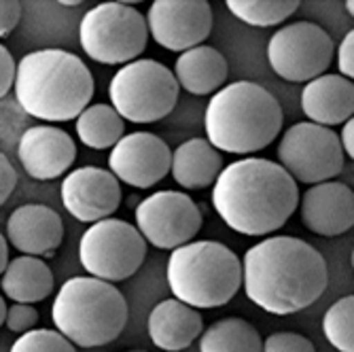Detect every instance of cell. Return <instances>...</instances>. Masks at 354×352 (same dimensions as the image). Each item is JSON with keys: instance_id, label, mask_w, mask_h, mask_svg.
<instances>
[{"instance_id": "obj_33", "label": "cell", "mask_w": 354, "mask_h": 352, "mask_svg": "<svg viewBox=\"0 0 354 352\" xmlns=\"http://www.w3.org/2000/svg\"><path fill=\"white\" fill-rule=\"evenodd\" d=\"M21 5L17 0H0V39L9 37L19 24Z\"/></svg>"}, {"instance_id": "obj_20", "label": "cell", "mask_w": 354, "mask_h": 352, "mask_svg": "<svg viewBox=\"0 0 354 352\" xmlns=\"http://www.w3.org/2000/svg\"><path fill=\"white\" fill-rule=\"evenodd\" d=\"M204 331V318L200 310L191 308L174 297L159 302L147 321V333L164 352H183Z\"/></svg>"}, {"instance_id": "obj_22", "label": "cell", "mask_w": 354, "mask_h": 352, "mask_svg": "<svg viewBox=\"0 0 354 352\" xmlns=\"http://www.w3.org/2000/svg\"><path fill=\"white\" fill-rule=\"evenodd\" d=\"M223 168V155L206 138H191L172 151L170 172L183 189L202 191L212 187Z\"/></svg>"}, {"instance_id": "obj_10", "label": "cell", "mask_w": 354, "mask_h": 352, "mask_svg": "<svg viewBox=\"0 0 354 352\" xmlns=\"http://www.w3.org/2000/svg\"><path fill=\"white\" fill-rule=\"evenodd\" d=\"M344 162L346 155L337 132L310 121L291 125L278 145V164L282 170L295 183L310 187L339 176Z\"/></svg>"}, {"instance_id": "obj_30", "label": "cell", "mask_w": 354, "mask_h": 352, "mask_svg": "<svg viewBox=\"0 0 354 352\" xmlns=\"http://www.w3.org/2000/svg\"><path fill=\"white\" fill-rule=\"evenodd\" d=\"M39 323V310L30 304H11L7 306L5 325L11 333H26L37 329Z\"/></svg>"}, {"instance_id": "obj_38", "label": "cell", "mask_w": 354, "mask_h": 352, "mask_svg": "<svg viewBox=\"0 0 354 352\" xmlns=\"http://www.w3.org/2000/svg\"><path fill=\"white\" fill-rule=\"evenodd\" d=\"M346 11H348V15L352 17V11H354V5H352V0H348V3H346Z\"/></svg>"}, {"instance_id": "obj_8", "label": "cell", "mask_w": 354, "mask_h": 352, "mask_svg": "<svg viewBox=\"0 0 354 352\" xmlns=\"http://www.w3.org/2000/svg\"><path fill=\"white\" fill-rule=\"evenodd\" d=\"M79 43L93 62L104 66H125L147 49V19L127 3L95 5L79 24Z\"/></svg>"}, {"instance_id": "obj_3", "label": "cell", "mask_w": 354, "mask_h": 352, "mask_svg": "<svg viewBox=\"0 0 354 352\" xmlns=\"http://www.w3.org/2000/svg\"><path fill=\"white\" fill-rule=\"evenodd\" d=\"M13 87L26 115L45 123H66L89 106L95 85L79 55L49 47L17 62Z\"/></svg>"}, {"instance_id": "obj_5", "label": "cell", "mask_w": 354, "mask_h": 352, "mask_svg": "<svg viewBox=\"0 0 354 352\" xmlns=\"http://www.w3.org/2000/svg\"><path fill=\"white\" fill-rule=\"evenodd\" d=\"M130 308L113 282L75 276L59 286L51 306L55 331L77 348H100L125 329Z\"/></svg>"}, {"instance_id": "obj_12", "label": "cell", "mask_w": 354, "mask_h": 352, "mask_svg": "<svg viewBox=\"0 0 354 352\" xmlns=\"http://www.w3.org/2000/svg\"><path fill=\"white\" fill-rule=\"evenodd\" d=\"M136 230L147 244L159 250H174L198 236L204 225L200 206L183 191H155L134 212Z\"/></svg>"}, {"instance_id": "obj_16", "label": "cell", "mask_w": 354, "mask_h": 352, "mask_svg": "<svg viewBox=\"0 0 354 352\" xmlns=\"http://www.w3.org/2000/svg\"><path fill=\"white\" fill-rule=\"evenodd\" d=\"M17 159L30 178L53 180L75 164L77 142L55 125H32L17 142Z\"/></svg>"}, {"instance_id": "obj_17", "label": "cell", "mask_w": 354, "mask_h": 352, "mask_svg": "<svg viewBox=\"0 0 354 352\" xmlns=\"http://www.w3.org/2000/svg\"><path fill=\"white\" fill-rule=\"evenodd\" d=\"M297 206L304 228L316 236L335 238L354 225V191L346 183L327 180L312 185Z\"/></svg>"}, {"instance_id": "obj_35", "label": "cell", "mask_w": 354, "mask_h": 352, "mask_svg": "<svg viewBox=\"0 0 354 352\" xmlns=\"http://www.w3.org/2000/svg\"><path fill=\"white\" fill-rule=\"evenodd\" d=\"M352 136H354V121L348 119L346 123H342V132L337 134V138H339L344 155H348L350 159L354 157V140H352Z\"/></svg>"}, {"instance_id": "obj_7", "label": "cell", "mask_w": 354, "mask_h": 352, "mask_svg": "<svg viewBox=\"0 0 354 352\" xmlns=\"http://www.w3.org/2000/svg\"><path fill=\"white\" fill-rule=\"evenodd\" d=\"M178 91L172 71L153 57L125 64L109 83L111 106L130 123L162 121L174 111Z\"/></svg>"}, {"instance_id": "obj_14", "label": "cell", "mask_w": 354, "mask_h": 352, "mask_svg": "<svg viewBox=\"0 0 354 352\" xmlns=\"http://www.w3.org/2000/svg\"><path fill=\"white\" fill-rule=\"evenodd\" d=\"M172 151L151 132L125 134L109 155V172L134 189H151L170 172Z\"/></svg>"}, {"instance_id": "obj_13", "label": "cell", "mask_w": 354, "mask_h": 352, "mask_svg": "<svg viewBox=\"0 0 354 352\" xmlns=\"http://www.w3.org/2000/svg\"><path fill=\"white\" fill-rule=\"evenodd\" d=\"M145 19L149 37L174 53L202 45L212 30V9L206 0H155Z\"/></svg>"}, {"instance_id": "obj_36", "label": "cell", "mask_w": 354, "mask_h": 352, "mask_svg": "<svg viewBox=\"0 0 354 352\" xmlns=\"http://www.w3.org/2000/svg\"><path fill=\"white\" fill-rule=\"evenodd\" d=\"M7 266H9V242L3 234H0V276H3Z\"/></svg>"}, {"instance_id": "obj_21", "label": "cell", "mask_w": 354, "mask_h": 352, "mask_svg": "<svg viewBox=\"0 0 354 352\" xmlns=\"http://www.w3.org/2000/svg\"><path fill=\"white\" fill-rule=\"evenodd\" d=\"M227 73V59L210 45H198L185 53H178L172 71L178 87L193 95L216 93L221 87H225Z\"/></svg>"}, {"instance_id": "obj_11", "label": "cell", "mask_w": 354, "mask_h": 352, "mask_svg": "<svg viewBox=\"0 0 354 352\" xmlns=\"http://www.w3.org/2000/svg\"><path fill=\"white\" fill-rule=\"evenodd\" d=\"M268 62L282 81L308 83L331 66L333 41L318 24H286L268 43Z\"/></svg>"}, {"instance_id": "obj_9", "label": "cell", "mask_w": 354, "mask_h": 352, "mask_svg": "<svg viewBox=\"0 0 354 352\" xmlns=\"http://www.w3.org/2000/svg\"><path fill=\"white\" fill-rule=\"evenodd\" d=\"M147 257V242L140 232L121 219L91 223L79 242L83 270L104 282H121L134 276Z\"/></svg>"}, {"instance_id": "obj_24", "label": "cell", "mask_w": 354, "mask_h": 352, "mask_svg": "<svg viewBox=\"0 0 354 352\" xmlns=\"http://www.w3.org/2000/svg\"><path fill=\"white\" fill-rule=\"evenodd\" d=\"M263 340L246 318L225 316L200 335V352H261Z\"/></svg>"}, {"instance_id": "obj_15", "label": "cell", "mask_w": 354, "mask_h": 352, "mask_svg": "<svg viewBox=\"0 0 354 352\" xmlns=\"http://www.w3.org/2000/svg\"><path fill=\"white\" fill-rule=\"evenodd\" d=\"M62 204L81 223H98L113 216L121 206V185L104 168L83 166L62 180Z\"/></svg>"}, {"instance_id": "obj_23", "label": "cell", "mask_w": 354, "mask_h": 352, "mask_svg": "<svg viewBox=\"0 0 354 352\" xmlns=\"http://www.w3.org/2000/svg\"><path fill=\"white\" fill-rule=\"evenodd\" d=\"M53 286L55 280L51 268L41 257H30V254L11 259L0 276V289L13 304L35 306L53 293Z\"/></svg>"}, {"instance_id": "obj_18", "label": "cell", "mask_w": 354, "mask_h": 352, "mask_svg": "<svg viewBox=\"0 0 354 352\" xmlns=\"http://www.w3.org/2000/svg\"><path fill=\"white\" fill-rule=\"evenodd\" d=\"M62 240V216L45 204H24L7 219V242L21 254L53 257Z\"/></svg>"}, {"instance_id": "obj_39", "label": "cell", "mask_w": 354, "mask_h": 352, "mask_svg": "<svg viewBox=\"0 0 354 352\" xmlns=\"http://www.w3.org/2000/svg\"><path fill=\"white\" fill-rule=\"evenodd\" d=\"M127 352H147V350H127Z\"/></svg>"}, {"instance_id": "obj_25", "label": "cell", "mask_w": 354, "mask_h": 352, "mask_svg": "<svg viewBox=\"0 0 354 352\" xmlns=\"http://www.w3.org/2000/svg\"><path fill=\"white\" fill-rule=\"evenodd\" d=\"M79 140L87 149H113L125 136V121L111 104H89L75 121Z\"/></svg>"}, {"instance_id": "obj_26", "label": "cell", "mask_w": 354, "mask_h": 352, "mask_svg": "<svg viewBox=\"0 0 354 352\" xmlns=\"http://www.w3.org/2000/svg\"><path fill=\"white\" fill-rule=\"evenodd\" d=\"M227 9L240 21L254 28H272L286 21L297 9V0H227Z\"/></svg>"}, {"instance_id": "obj_29", "label": "cell", "mask_w": 354, "mask_h": 352, "mask_svg": "<svg viewBox=\"0 0 354 352\" xmlns=\"http://www.w3.org/2000/svg\"><path fill=\"white\" fill-rule=\"evenodd\" d=\"M261 352H316L314 344L295 331H276L266 337Z\"/></svg>"}, {"instance_id": "obj_1", "label": "cell", "mask_w": 354, "mask_h": 352, "mask_svg": "<svg viewBox=\"0 0 354 352\" xmlns=\"http://www.w3.org/2000/svg\"><path fill=\"white\" fill-rule=\"evenodd\" d=\"M240 263L246 297L276 316L310 308L329 282L323 254L293 236H272L257 242L244 252Z\"/></svg>"}, {"instance_id": "obj_31", "label": "cell", "mask_w": 354, "mask_h": 352, "mask_svg": "<svg viewBox=\"0 0 354 352\" xmlns=\"http://www.w3.org/2000/svg\"><path fill=\"white\" fill-rule=\"evenodd\" d=\"M337 68L344 79L352 81L354 77V30L346 32V37L342 39L337 47Z\"/></svg>"}, {"instance_id": "obj_32", "label": "cell", "mask_w": 354, "mask_h": 352, "mask_svg": "<svg viewBox=\"0 0 354 352\" xmlns=\"http://www.w3.org/2000/svg\"><path fill=\"white\" fill-rule=\"evenodd\" d=\"M15 68H17V62L13 59L11 51L0 45V98L11 91L13 83H15Z\"/></svg>"}, {"instance_id": "obj_34", "label": "cell", "mask_w": 354, "mask_h": 352, "mask_svg": "<svg viewBox=\"0 0 354 352\" xmlns=\"http://www.w3.org/2000/svg\"><path fill=\"white\" fill-rule=\"evenodd\" d=\"M17 187V172L11 166L9 157L0 151V206H3Z\"/></svg>"}, {"instance_id": "obj_28", "label": "cell", "mask_w": 354, "mask_h": 352, "mask_svg": "<svg viewBox=\"0 0 354 352\" xmlns=\"http://www.w3.org/2000/svg\"><path fill=\"white\" fill-rule=\"evenodd\" d=\"M9 352H77V346L55 329H32L21 333Z\"/></svg>"}, {"instance_id": "obj_2", "label": "cell", "mask_w": 354, "mask_h": 352, "mask_svg": "<svg viewBox=\"0 0 354 352\" xmlns=\"http://www.w3.org/2000/svg\"><path fill=\"white\" fill-rule=\"evenodd\" d=\"M210 202L236 234L268 236L282 230L297 210L299 187L272 159L244 157L221 170Z\"/></svg>"}, {"instance_id": "obj_6", "label": "cell", "mask_w": 354, "mask_h": 352, "mask_svg": "<svg viewBox=\"0 0 354 352\" xmlns=\"http://www.w3.org/2000/svg\"><path fill=\"white\" fill-rule=\"evenodd\" d=\"M166 280L174 299L196 310L221 308L240 291L242 263L223 242L191 240L170 252Z\"/></svg>"}, {"instance_id": "obj_27", "label": "cell", "mask_w": 354, "mask_h": 352, "mask_svg": "<svg viewBox=\"0 0 354 352\" xmlns=\"http://www.w3.org/2000/svg\"><path fill=\"white\" fill-rule=\"evenodd\" d=\"M323 333L337 352H354V297L344 295L323 316Z\"/></svg>"}, {"instance_id": "obj_4", "label": "cell", "mask_w": 354, "mask_h": 352, "mask_svg": "<svg viewBox=\"0 0 354 352\" xmlns=\"http://www.w3.org/2000/svg\"><path fill=\"white\" fill-rule=\"evenodd\" d=\"M282 106L274 95L252 81L221 87L206 106V140L221 153L252 155L270 147L282 132Z\"/></svg>"}, {"instance_id": "obj_19", "label": "cell", "mask_w": 354, "mask_h": 352, "mask_svg": "<svg viewBox=\"0 0 354 352\" xmlns=\"http://www.w3.org/2000/svg\"><path fill=\"white\" fill-rule=\"evenodd\" d=\"M301 111L310 123L335 127L352 119L354 85L342 75H320L306 83L301 91Z\"/></svg>"}, {"instance_id": "obj_37", "label": "cell", "mask_w": 354, "mask_h": 352, "mask_svg": "<svg viewBox=\"0 0 354 352\" xmlns=\"http://www.w3.org/2000/svg\"><path fill=\"white\" fill-rule=\"evenodd\" d=\"M5 316H7V302L3 295H0V327L5 325Z\"/></svg>"}]
</instances>
